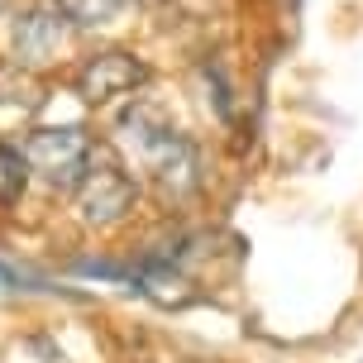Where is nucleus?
I'll use <instances>...</instances> for the list:
<instances>
[{
  "label": "nucleus",
  "mask_w": 363,
  "mask_h": 363,
  "mask_svg": "<svg viewBox=\"0 0 363 363\" xmlns=\"http://www.w3.org/2000/svg\"><path fill=\"white\" fill-rule=\"evenodd\" d=\"M115 144L129 153L134 172H144L158 191H167V196H186V191H196V182H201L196 144H191L177 125H167L158 110L139 106V110H129V115H120Z\"/></svg>",
  "instance_id": "obj_1"
},
{
  "label": "nucleus",
  "mask_w": 363,
  "mask_h": 363,
  "mask_svg": "<svg viewBox=\"0 0 363 363\" xmlns=\"http://www.w3.org/2000/svg\"><path fill=\"white\" fill-rule=\"evenodd\" d=\"M19 153H24V167L53 191H77V182L91 172V134H82L77 125L29 129Z\"/></svg>",
  "instance_id": "obj_2"
},
{
  "label": "nucleus",
  "mask_w": 363,
  "mask_h": 363,
  "mask_svg": "<svg viewBox=\"0 0 363 363\" xmlns=\"http://www.w3.org/2000/svg\"><path fill=\"white\" fill-rule=\"evenodd\" d=\"M129 206H134V182H129V172H120V167H91L72 191L77 220L91 225V230L120 225V220L129 216Z\"/></svg>",
  "instance_id": "obj_3"
},
{
  "label": "nucleus",
  "mask_w": 363,
  "mask_h": 363,
  "mask_svg": "<svg viewBox=\"0 0 363 363\" xmlns=\"http://www.w3.org/2000/svg\"><path fill=\"white\" fill-rule=\"evenodd\" d=\"M144 82H148L144 57L120 53V48L86 57V62H82V72H77V91H82V101H86V106H115V101L134 96Z\"/></svg>",
  "instance_id": "obj_4"
},
{
  "label": "nucleus",
  "mask_w": 363,
  "mask_h": 363,
  "mask_svg": "<svg viewBox=\"0 0 363 363\" xmlns=\"http://www.w3.org/2000/svg\"><path fill=\"white\" fill-rule=\"evenodd\" d=\"M67 29H72V24L57 15L53 5L19 15V19H15V29H10L15 62H19V67H43V62H53V57L67 48Z\"/></svg>",
  "instance_id": "obj_5"
},
{
  "label": "nucleus",
  "mask_w": 363,
  "mask_h": 363,
  "mask_svg": "<svg viewBox=\"0 0 363 363\" xmlns=\"http://www.w3.org/2000/svg\"><path fill=\"white\" fill-rule=\"evenodd\" d=\"M38 106V86L29 67L19 62H0V110H15V115H29Z\"/></svg>",
  "instance_id": "obj_6"
},
{
  "label": "nucleus",
  "mask_w": 363,
  "mask_h": 363,
  "mask_svg": "<svg viewBox=\"0 0 363 363\" xmlns=\"http://www.w3.org/2000/svg\"><path fill=\"white\" fill-rule=\"evenodd\" d=\"M67 24H82V29H96V24H110V19L125 15L129 0H48Z\"/></svg>",
  "instance_id": "obj_7"
},
{
  "label": "nucleus",
  "mask_w": 363,
  "mask_h": 363,
  "mask_svg": "<svg viewBox=\"0 0 363 363\" xmlns=\"http://www.w3.org/2000/svg\"><path fill=\"white\" fill-rule=\"evenodd\" d=\"M19 287H34V277L10 268V263H0V291H19Z\"/></svg>",
  "instance_id": "obj_8"
},
{
  "label": "nucleus",
  "mask_w": 363,
  "mask_h": 363,
  "mask_svg": "<svg viewBox=\"0 0 363 363\" xmlns=\"http://www.w3.org/2000/svg\"><path fill=\"white\" fill-rule=\"evenodd\" d=\"M0 5H5V0H0Z\"/></svg>",
  "instance_id": "obj_9"
}]
</instances>
